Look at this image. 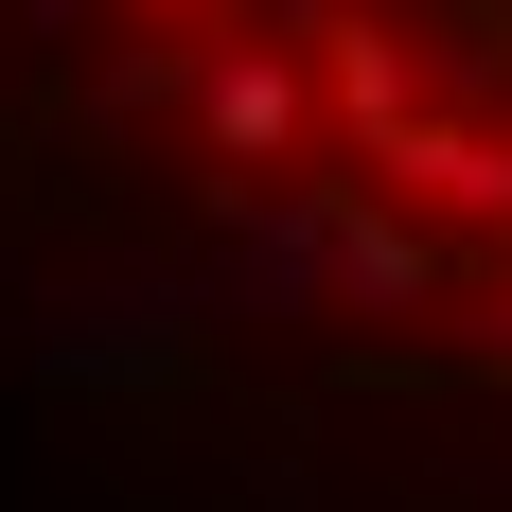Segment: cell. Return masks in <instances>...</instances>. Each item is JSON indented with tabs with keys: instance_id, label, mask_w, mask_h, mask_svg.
<instances>
[{
	"instance_id": "6da1fadb",
	"label": "cell",
	"mask_w": 512,
	"mask_h": 512,
	"mask_svg": "<svg viewBox=\"0 0 512 512\" xmlns=\"http://www.w3.org/2000/svg\"><path fill=\"white\" fill-rule=\"evenodd\" d=\"M0 283L212 512H512V0H0Z\"/></svg>"
}]
</instances>
